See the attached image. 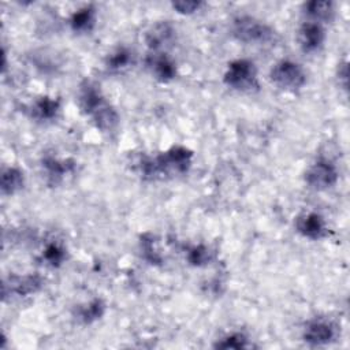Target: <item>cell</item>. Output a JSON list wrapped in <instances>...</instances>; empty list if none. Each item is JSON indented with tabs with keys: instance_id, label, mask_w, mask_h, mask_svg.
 Segmentation results:
<instances>
[{
	"instance_id": "obj_13",
	"label": "cell",
	"mask_w": 350,
	"mask_h": 350,
	"mask_svg": "<svg viewBox=\"0 0 350 350\" xmlns=\"http://www.w3.org/2000/svg\"><path fill=\"white\" fill-rule=\"evenodd\" d=\"M41 167L45 172V176L49 183L57 185L63 180V178L70 174L75 163L71 159H59L55 156H44L41 160Z\"/></svg>"
},
{
	"instance_id": "obj_11",
	"label": "cell",
	"mask_w": 350,
	"mask_h": 350,
	"mask_svg": "<svg viewBox=\"0 0 350 350\" xmlns=\"http://www.w3.org/2000/svg\"><path fill=\"white\" fill-rule=\"evenodd\" d=\"M42 278L38 275H11L3 283V295L7 293L15 297H29L42 287Z\"/></svg>"
},
{
	"instance_id": "obj_23",
	"label": "cell",
	"mask_w": 350,
	"mask_h": 350,
	"mask_svg": "<svg viewBox=\"0 0 350 350\" xmlns=\"http://www.w3.org/2000/svg\"><path fill=\"white\" fill-rule=\"evenodd\" d=\"M141 252L144 258L150 264L161 262L160 254L154 249V238L150 234H144L141 237Z\"/></svg>"
},
{
	"instance_id": "obj_18",
	"label": "cell",
	"mask_w": 350,
	"mask_h": 350,
	"mask_svg": "<svg viewBox=\"0 0 350 350\" xmlns=\"http://www.w3.org/2000/svg\"><path fill=\"white\" fill-rule=\"evenodd\" d=\"M25 186L23 171L18 167H7L1 172L0 189L3 196H14Z\"/></svg>"
},
{
	"instance_id": "obj_7",
	"label": "cell",
	"mask_w": 350,
	"mask_h": 350,
	"mask_svg": "<svg viewBox=\"0 0 350 350\" xmlns=\"http://www.w3.org/2000/svg\"><path fill=\"white\" fill-rule=\"evenodd\" d=\"M297 40L305 53H314L319 52L325 42V30L321 23L305 21L297 31Z\"/></svg>"
},
{
	"instance_id": "obj_20",
	"label": "cell",
	"mask_w": 350,
	"mask_h": 350,
	"mask_svg": "<svg viewBox=\"0 0 350 350\" xmlns=\"http://www.w3.org/2000/svg\"><path fill=\"white\" fill-rule=\"evenodd\" d=\"M212 252L206 245H193L186 250V260L193 267H205L212 261Z\"/></svg>"
},
{
	"instance_id": "obj_2",
	"label": "cell",
	"mask_w": 350,
	"mask_h": 350,
	"mask_svg": "<svg viewBox=\"0 0 350 350\" xmlns=\"http://www.w3.org/2000/svg\"><path fill=\"white\" fill-rule=\"evenodd\" d=\"M78 105L81 111L92 119L94 126L101 131H112L118 123L119 116L115 108L105 100L100 86L92 81H85L79 86Z\"/></svg>"
},
{
	"instance_id": "obj_19",
	"label": "cell",
	"mask_w": 350,
	"mask_h": 350,
	"mask_svg": "<svg viewBox=\"0 0 350 350\" xmlns=\"http://www.w3.org/2000/svg\"><path fill=\"white\" fill-rule=\"evenodd\" d=\"M133 63H134V55L126 46L116 48L115 51L108 53V56L104 60L105 68L111 72H122L130 68Z\"/></svg>"
},
{
	"instance_id": "obj_17",
	"label": "cell",
	"mask_w": 350,
	"mask_h": 350,
	"mask_svg": "<svg viewBox=\"0 0 350 350\" xmlns=\"http://www.w3.org/2000/svg\"><path fill=\"white\" fill-rule=\"evenodd\" d=\"M304 14L309 18L308 21L323 25L324 22H328L334 18L335 7L329 0H312L304 4Z\"/></svg>"
},
{
	"instance_id": "obj_5",
	"label": "cell",
	"mask_w": 350,
	"mask_h": 350,
	"mask_svg": "<svg viewBox=\"0 0 350 350\" xmlns=\"http://www.w3.org/2000/svg\"><path fill=\"white\" fill-rule=\"evenodd\" d=\"M269 79L282 90L297 92L305 86L308 77L299 63L290 59H282L272 66Z\"/></svg>"
},
{
	"instance_id": "obj_4",
	"label": "cell",
	"mask_w": 350,
	"mask_h": 350,
	"mask_svg": "<svg viewBox=\"0 0 350 350\" xmlns=\"http://www.w3.org/2000/svg\"><path fill=\"white\" fill-rule=\"evenodd\" d=\"M223 82L227 88L241 93L257 92L260 88L257 67L249 59H235L227 64Z\"/></svg>"
},
{
	"instance_id": "obj_1",
	"label": "cell",
	"mask_w": 350,
	"mask_h": 350,
	"mask_svg": "<svg viewBox=\"0 0 350 350\" xmlns=\"http://www.w3.org/2000/svg\"><path fill=\"white\" fill-rule=\"evenodd\" d=\"M193 163V152L186 146H171L157 156H144L138 161L139 175L146 180H163L185 175Z\"/></svg>"
},
{
	"instance_id": "obj_22",
	"label": "cell",
	"mask_w": 350,
	"mask_h": 350,
	"mask_svg": "<svg viewBox=\"0 0 350 350\" xmlns=\"http://www.w3.org/2000/svg\"><path fill=\"white\" fill-rule=\"evenodd\" d=\"M215 347L216 349H224V350H228V349H249L252 347L247 336L242 332H231V334H227L224 335L223 338L217 339V342L215 343Z\"/></svg>"
},
{
	"instance_id": "obj_14",
	"label": "cell",
	"mask_w": 350,
	"mask_h": 350,
	"mask_svg": "<svg viewBox=\"0 0 350 350\" xmlns=\"http://www.w3.org/2000/svg\"><path fill=\"white\" fill-rule=\"evenodd\" d=\"M60 112V100L49 96H41L29 107L30 116L37 122H52Z\"/></svg>"
},
{
	"instance_id": "obj_21",
	"label": "cell",
	"mask_w": 350,
	"mask_h": 350,
	"mask_svg": "<svg viewBox=\"0 0 350 350\" xmlns=\"http://www.w3.org/2000/svg\"><path fill=\"white\" fill-rule=\"evenodd\" d=\"M41 258L42 261H45L46 265L52 268H57L66 261L67 253L62 245H59L57 242H51L44 247Z\"/></svg>"
},
{
	"instance_id": "obj_10",
	"label": "cell",
	"mask_w": 350,
	"mask_h": 350,
	"mask_svg": "<svg viewBox=\"0 0 350 350\" xmlns=\"http://www.w3.org/2000/svg\"><path fill=\"white\" fill-rule=\"evenodd\" d=\"M145 64L152 77L159 82L168 83L176 77V64L165 52H149Z\"/></svg>"
},
{
	"instance_id": "obj_25",
	"label": "cell",
	"mask_w": 350,
	"mask_h": 350,
	"mask_svg": "<svg viewBox=\"0 0 350 350\" xmlns=\"http://www.w3.org/2000/svg\"><path fill=\"white\" fill-rule=\"evenodd\" d=\"M347 75H349V67H347V62L345 60L338 67V81L343 89L347 88Z\"/></svg>"
},
{
	"instance_id": "obj_15",
	"label": "cell",
	"mask_w": 350,
	"mask_h": 350,
	"mask_svg": "<svg viewBox=\"0 0 350 350\" xmlns=\"http://www.w3.org/2000/svg\"><path fill=\"white\" fill-rule=\"evenodd\" d=\"M96 26V8L92 4L83 5L70 16V27L74 33H90Z\"/></svg>"
},
{
	"instance_id": "obj_12",
	"label": "cell",
	"mask_w": 350,
	"mask_h": 350,
	"mask_svg": "<svg viewBox=\"0 0 350 350\" xmlns=\"http://www.w3.org/2000/svg\"><path fill=\"white\" fill-rule=\"evenodd\" d=\"M175 29L168 22L152 25L145 34V42L150 52H163L164 48L172 45L175 40Z\"/></svg>"
},
{
	"instance_id": "obj_6",
	"label": "cell",
	"mask_w": 350,
	"mask_h": 350,
	"mask_svg": "<svg viewBox=\"0 0 350 350\" xmlns=\"http://www.w3.org/2000/svg\"><path fill=\"white\" fill-rule=\"evenodd\" d=\"M305 183L317 191L332 189L339 180V171L336 165L328 159L314 160L305 171Z\"/></svg>"
},
{
	"instance_id": "obj_24",
	"label": "cell",
	"mask_w": 350,
	"mask_h": 350,
	"mask_svg": "<svg viewBox=\"0 0 350 350\" xmlns=\"http://www.w3.org/2000/svg\"><path fill=\"white\" fill-rule=\"evenodd\" d=\"M172 8L178 12V14H182V15H191L197 11H200V8L204 5L202 1H196V0H190V1H174L172 4Z\"/></svg>"
},
{
	"instance_id": "obj_9",
	"label": "cell",
	"mask_w": 350,
	"mask_h": 350,
	"mask_svg": "<svg viewBox=\"0 0 350 350\" xmlns=\"http://www.w3.org/2000/svg\"><path fill=\"white\" fill-rule=\"evenodd\" d=\"M336 336L335 325L325 319L310 320L302 332L304 340L310 346H325L334 342Z\"/></svg>"
},
{
	"instance_id": "obj_8",
	"label": "cell",
	"mask_w": 350,
	"mask_h": 350,
	"mask_svg": "<svg viewBox=\"0 0 350 350\" xmlns=\"http://www.w3.org/2000/svg\"><path fill=\"white\" fill-rule=\"evenodd\" d=\"M295 230L304 238L319 241L328 235V227L324 217L317 212H304L295 217Z\"/></svg>"
},
{
	"instance_id": "obj_16",
	"label": "cell",
	"mask_w": 350,
	"mask_h": 350,
	"mask_svg": "<svg viewBox=\"0 0 350 350\" xmlns=\"http://www.w3.org/2000/svg\"><path fill=\"white\" fill-rule=\"evenodd\" d=\"M107 305L101 298H93L75 308L74 316L82 324H93L105 314Z\"/></svg>"
},
{
	"instance_id": "obj_3",
	"label": "cell",
	"mask_w": 350,
	"mask_h": 350,
	"mask_svg": "<svg viewBox=\"0 0 350 350\" xmlns=\"http://www.w3.org/2000/svg\"><path fill=\"white\" fill-rule=\"evenodd\" d=\"M231 33L239 42L247 45H271L276 41V31L264 21L250 15L234 18Z\"/></svg>"
}]
</instances>
